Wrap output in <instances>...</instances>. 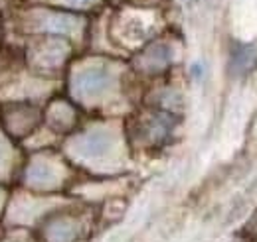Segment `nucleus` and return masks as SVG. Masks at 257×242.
I'll use <instances>...</instances> for the list:
<instances>
[{"mask_svg":"<svg viewBox=\"0 0 257 242\" xmlns=\"http://www.w3.org/2000/svg\"><path fill=\"white\" fill-rule=\"evenodd\" d=\"M113 85V75L105 67H87L81 69L73 75L71 81V91L77 98L89 100V98H99L111 89Z\"/></svg>","mask_w":257,"mask_h":242,"instance_id":"1","label":"nucleus"},{"mask_svg":"<svg viewBox=\"0 0 257 242\" xmlns=\"http://www.w3.org/2000/svg\"><path fill=\"white\" fill-rule=\"evenodd\" d=\"M113 146V136L109 132L103 130H93L87 134H81L73 140L71 150L75 152L79 158H87V160H95L105 156Z\"/></svg>","mask_w":257,"mask_h":242,"instance_id":"2","label":"nucleus"},{"mask_svg":"<svg viewBox=\"0 0 257 242\" xmlns=\"http://www.w3.org/2000/svg\"><path fill=\"white\" fill-rule=\"evenodd\" d=\"M172 60V50H170V46L168 44H153L143 56H141V67L145 69V71H151V73H155V71H162L168 63Z\"/></svg>","mask_w":257,"mask_h":242,"instance_id":"3","label":"nucleus"},{"mask_svg":"<svg viewBox=\"0 0 257 242\" xmlns=\"http://www.w3.org/2000/svg\"><path fill=\"white\" fill-rule=\"evenodd\" d=\"M79 20L69 14H50L44 22V28L52 34H71L77 30Z\"/></svg>","mask_w":257,"mask_h":242,"instance_id":"4","label":"nucleus"},{"mask_svg":"<svg viewBox=\"0 0 257 242\" xmlns=\"http://www.w3.org/2000/svg\"><path fill=\"white\" fill-rule=\"evenodd\" d=\"M77 234V226L67 220V218H60L56 220L50 228H48V238L50 242H71Z\"/></svg>","mask_w":257,"mask_h":242,"instance_id":"5","label":"nucleus"},{"mask_svg":"<svg viewBox=\"0 0 257 242\" xmlns=\"http://www.w3.org/2000/svg\"><path fill=\"white\" fill-rule=\"evenodd\" d=\"M28 180L36 185H50L56 182V170L48 162H38L28 170Z\"/></svg>","mask_w":257,"mask_h":242,"instance_id":"6","label":"nucleus"},{"mask_svg":"<svg viewBox=\"0 0 257 242\" xmlns=\"http://www.w3.org/2000/svg\"><path fill=\"white\" fill-rule=\"evenodd\" d=\"M50 120H52V124H54V128L65 130V128H69V126L73 124L75 114H73V110H71L69 104L60 102V104H56V106L52 108V116H50Z\"/></svg>","mask_w":257,"mask_h":242,"instance_id":"7","label":"nucleus"},{"mask_svg":"<svg viewBox=\"0 0 257 242\" xmlns=\"http://www.w3.org/2000/svg\"><path fill=\"white\" fill-rule=\"evenodd\" d=\"M69 6H77V8H85V6H91L95 4V0H65Z\"/></svg>","mask_w":257,"mask_h":242,"instance_id":"8","label":"nucleus"},{"mask_svg":"<svg viewBox=\"0 0 257 242\" xmlns=\"http://www.w3.org/2000/svg\"><path fill=\"white\" fill-rule=\"evenodd\" d=\"M4 160H8V146L0 138V166H4Z\"/></svg>","mask_w":257,"mask_h":242,"instance_id":"9","label":"nucleus"}]
</instances>
